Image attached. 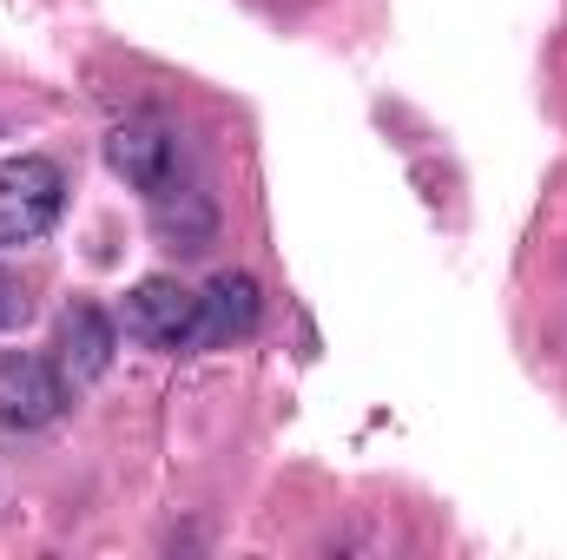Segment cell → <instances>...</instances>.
Wrapping results in <instances>:
<instances>
[{"mask_svg":"<svg viewBox=\"0 0 567 560\" xmlns=\"http://www.w3.org/2000/svg\"><path fill=\"white\" fill-rule=\"evenodd\" d=\"M66 211V172L47 152L0 158V245H40Z\"/></svg>","mask_w":567,"mask_h":560,"instance_id":"1","label":"cell"},{"mask_svg":"<svg viewBox=\"0 0 567 560\" xmlns=\"http://www.w3.org/2000/svg\"><path fill=\"white\" fill-rule=\"evenodd\" d=\"M106 165L145 191L152 205L165 198V191H178L185 185V152H178V133H165L158 120H126V126H113L106 133Z\"/></svg>","mask_w":567,"mask_h":560,"instance_id":"2","label":"cell"},{"mask_svg":"<svg viewBox=\"0 0 567 560\" xmlns=\"http://www.w3.org/2000/svg\"><path fill=\"white\" fill-rule=\"evenodd\" d=\"M66 370L40 350H7L0 356V428H47L66 409Z\"/></svg>","mask_w":567,"mask_h":560,"instance_id":"3","label":"cell"},{"mask_svg":"<svg viewBox=\"0 0 567 560\" xmlns=\"http://www.w3.org/2000/svg\"><path fill=\"white\" fill-rule=\"evenodd\" d=\"M126 336H140L145 350H192L198 290H185L178 278H140L126 290Z\"/></svg>","mask_w":567,"mask_h":560,"instance_id":"4","label":"cell"},{"mask_svg":"<svg viewBox=\"0 0 567 560\" xmlns=\"http://www.w3.org/2000/svg\"><path fill=\"white\" fill-rule=\"evenodd\" d=\"M265 317V290L251 271H218L198 290V336L192 350H218V343H245Z\"/></svg>","mask_w":567,"mask_h":560,"instance_id":"5","label":"cell"},{"mask_svg":"<svg viewBox=\"0 0 567 560\" xmlns=\"http://www.w3.org/2000/svg\"><path fill=\"white\" fill-rule=\"evenodd\" d=\"M113 350H120V330H113V317L100 303H73L60 317V370H66L73 390L100 383L113 370Z\"/></svg>","mask_w":567,"mask_h":560,"instance_id":"6","label":"cell"},{"mask_svg":"<svg viewBox=\"0 0 567 560\" xmlns=\"http://www.w3.org/2000/svg\"><path fill=\"white\" fill-rule=\"evenodd\" d=\"M33 317V297H27V283L13 278V271H0V330H20Z\"/></svg>","mask_w":567,"mask_h":560,"instance_id":"7","label":"cell"}]
</instances>
